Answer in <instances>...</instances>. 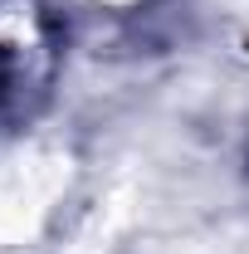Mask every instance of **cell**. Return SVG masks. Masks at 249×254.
Segmentation results:
<instances>
[{"instance_id": "2", "label": "cell", "mask_w": 249, "mask_h": 254, "mask_svg": "<svg viewBox=\"0 0 249 254\" xmlns=\"http://www.w3.org/2000/svg\"><path fill=\"white\" fill-rule=\"evenodd\" d=\"M98 5H108V10H132L137 0H98Z\"/></svg>"}, {"instance_id": "1", "label": "cell", "mask_w": 249, "mask_h": 254, "mask_svg": "<svg viewBox=\"0 0 249 254\" xmlns=\"http://www.w3.org/2000/svg\"><path fill=\"white\" fill-rule=\"evenodd\" d=\"M63 190V157L54 152H25L5 161L0 171V245H15L39 230Z\"/></svg>"}]
</instances>
